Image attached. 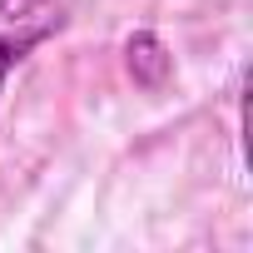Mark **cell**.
Masks as SVG:
<instances>
[{"label":"cell","instance_id":"7a4b0ae2","mask_svg":"<svg viewBox=\"0 0 253 253\" xmlns=\"http://www.w3.org/2000/svg\"><path fill=\"white\" fill-rule=\"evenodd\" d=\"M124 65H129V80L144 84V89H164L169 75H174V60H169V50L154 30H134L124 40Z\"/></svg>","mask_w":253,"mask_h":253},{"label":"cell","instance_id":"6da1fadb","mask_svg":"<svg viewBox=\"0 0 253 253\" xmlns=\"http://www.w3.org/2000/svg\"><path fill=\"white\" fill-rule=\"evenodd\" d=\"M75 20V0H0V94L5 80L55 35H65V25Z\"/></svg>","mask_w":253,"mask_h":253}]
</instances>
